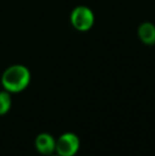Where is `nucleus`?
<instances>
[{"label": "nucleus", "instance_id": "f257e3e1", "mask_svg": "<svg viewBox=\"0 0 155 156\" xmlns=\"http://www.w3.org/2000/svg\"><path fill=\"white\" fill-rule=\"evenodd\" d=\"M31 72L25 65L15 64L8 67L1 76V85L10 94L23 91L30 84Z\"/></svg>", "mask_w": 155, "mask_h": 156}, {"label": "nucleus", "instance_id": "f03ea898", "mask_svg": "<svg viewBox=\"0 0 155 156\" xmlns=\"http://www.w3.org/2000/svg\"><path fill=\"white\" fill-rule=\"evenodd\" d=\"M70 23L77 31H89L95 25V14L88 6L78 5L70 13Z\"/></svg>", "mask_w": 155, "mask_h": 156}, {"label": "nucleus", "instance_id": "7ed1b4c3", "mask_svg": "<svg viewBox=\"0 0 155 156\" xmlns=\"http://www.w3.org/2000/svg\"><path fill=\"white\" fill-rule=\"evenodd\" d=\"M81 141L77 134L66 132L56 139L55 154L60 156H75L80 150Z\"/></svg>", "mask_w": 155, "mask_h": 156}, {"label": "nucleus", "instance_id": "20e7f679", "mask_svg": "<svg viewBox=\"0 0 155 156\" xmlns=\"http://www.w3.org/2000/svg\"><path fill=\"white\" fill-rule=\"evenodd\" d=\"M35 148L39 154L50 156L55 154L56 139L49 133H41L35 138Z\"/></svg>", "mask_w": 155, "mask_h": 156}, {"label": "nucleus", "instance_id": "39448f33", "mask_svg": "<svg viewBox=\"0 0 155 156\" xmlns=\"http://www.w3.org/2000/svg\"><path fill=\"white\" fill-rule=\"evenodd\" d=\"M138 38L146 46L155 45V25L149 21L143 23L137 30Z\"/></svg>", "mask_w": 155, "mask_h": 156}, {"label": "nucleus", "instance_id": "423d86ee", "mask_svg": "<svg viewBox=\"0 0 155 156\" xmlns=\"http://www.w3.org/2000/svg\"><path fill=\"white\" fill-rule=\"evenodd\" d=\"M12 107V97L6 90L0 91V116H3L10 112Z\"/></svg>", "mask_w": 155, "mask_h": 156}, {"label": "nucleus", "instance_id": "0eeeda50", "mask_svg": "<svg viewBox=\"0 0 155 156\" xmlns=\"http://www.w3.org/2000/svg\"><path fill=\"white\" fill-rule=\"evenodd\" d=\"M50 156H60V155H58V154H53V155H50Z\"/></svg>", "mask_w": 155, "mask_h": 156}]
</instances>
